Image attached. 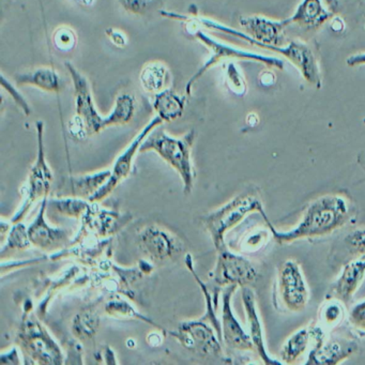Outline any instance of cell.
<instances>
[{"label":"cell","instance_id":"obj_39","mask_svg":"<svg viewBox=\"0 0 365 365\" xmlns=\"http://www.w3.org/2000/svg\"><path fill=\"white\" fill-rule=\"evenodd\" d=\"M74 1L78 3V5L86 6V7L93 6V3H95V0H74Z\"/></svg>","mask_w":365,"mask_h":365},{"label":"cell","instance_id":"obj_40","mask_svg":"<svg viewBox=\"0 0 365 365\" xmlns=\"http://www.w3.org/2000/svg\"><path fill=\"white\" fill-rule=\"evenodd\" d=\"M324 3L328 5V7L330 8V6H332V4L334 3V0H324Z\"/></svg>","mask_w":365,"mask_h":365},{"label":"cell","instance_id":"obj_1","mask_svg":"<svg viewBox=\"0 0 365 365\" xmlns=\"http://www.w3.org/2000/svg\"><path fill=\"white\" fill-rule=\"evenodd\" d=\"M350 217V204L339 194H326L311 202L294 227L286 232L277 230L267 222L273 238L281 243H292L304 239L328 236L343 227Z\"/></svg>","mask_w":365,"mask_h":365},{"label":"cell","instance_id":"obj_27","mask_svg":"<svg viewBox=\"0 0 365 365\" xmlns=\"http://www.w3.org/2000/svg\"><path fill=\"white\" fill-rule=\"evenodd\" d=\"M104 309H106V313L108 314L110 317L117 318V319H138L148 322V324H153V326L155 324L153 320L138 313L129 302L120 298H114L108 301L106 307H104Z\"/></svg>","mask_w":365,"mask_h":365},{"label":"cell","instance_id":"obj_33","mask_svg":"<svg viewBox=\"0 0 365 365\" xmlns=\"http://www.w3.org/2000/svg\"><path fill=\"white\" fill-rule=\"evenodd\" d=\"M349 322L354 328L365 332V299L351 307L349 312Z\"/></svg>","mask_w":365,"mask_h":365},{"label":"cell","instance_id":"obj_8","mask_svg":"<svg viewBox=\"0 0 365 365\" xmlns=\"http://www.w3.org/2000/svg\"><path fill=\"white\" fill-rule=\"evenodd\" d=\"M277 299L284 309L292 313L302 312L309 300V290L298 262L287 259L277 270Z\"/></svg>","mask_w":365,"mask_h":365},{"label":"cell","instance_id":"obj_24","mask_svg":"<svg viewBox=\"0 0 365 365\" xmlns=\"http://www.w3.org/2000/svg\"><path fill=\"white\" fill-rule=\"evenodd\" d=\"M170 74L168 67L161 61H151L143 68L140 80L147 93H155L168 88Z\"/></svg>","mask_w":365,"mask_h":365},{"label":"cell","instance_id":"obj_21","mask_svg":"<svg viewBox=\"0 0 365 365\" xmlns=\"http://www.w3.org/2000/svg\"><path fill=\"white\" fill-rule=\"evenodd\" d=\"M16 83L22 86H34L48 93H59L63 83L58 72L52 68H38L16 76Z\"/></svg>","mask_w":365,"mask_h":365},{"label":"cell","instance_id":"obj_23","mask_svg":"<svg viewBox=\"0 0 365 365\" xmlns=\"http://www.w3.org/2000/svg\"><path fill=\"white\" fill-rule=\"evenodd\" d=\"M312 341H315L314 326L303 327L294 331L282 346L279 352L282 363L292 364L296 362L307 351Z\"/></svg>","mask_w":365,"mask_h":365},{"label":"cell","instance_id":"obj_12","mask_svg":"<svg viewBox=\"0 0 365 365\" xmlns=\"http://www.w3.org/2000/svg\"><path fill=\"white\" fill-rule=\"evenodd\" d=\"M315 341L307 358V365H336L349 358L358 350V344L354 339L345 337L324 339V330L314 326Z\"/></svg>","mask_w":365,"mask_h":365},{"label":"cell","instance_id":"obj_25","mask_svg":"<svg viewBox=\"0 0 365 365\" xmlns=\"http://www.w3.org/2000/svg\"><path fill=\"white\" fill-rule=\"evenodd\" d=\"M91 202L78 197L53 198L48 202V208L63 217L82 219L91 208Z\"/></svg>","mask_w":365,"mask_h":365},{"label":"cell","instance_id":"obj_19","mask_svg":"<svg viewBox=\"0 0 365 365\" xmlns=\"http://www.w3.org/2000/svg\"><path fill=\"white\" fill-rule=\"evenodd\" d=\"M365 279V256L351 260L344 266L341 274L331 286V292L343 302L351 300Z\"/></svg>","mask_w":365,"mask_h":365},{"label":"cell","instance_id":"obj_29","mask_svg":"<svg viewBox=\"0 0 365 365\" xmlns=\"http://www.w3.org/2000/svg\"><path fill=\"white\" fill-rule=\"evenodd\" d=\"M31 245L33 243L29 238V228L22 222H19V223H14L8 232L7 242L1 252H5L6 250L23 251V250H29Z\"/></svg>","mask_w":365,"mask_h":365},{"label":"cell","instance_id":"obj_4","mask_svg":"<svg viewBox=\"0 0 365 365\" xmlns=\"http://www.w3.org/2000/svg\"><path fill=\"white\" fill-rule=\"evenodd\" d=\"M255 212L260 213L266 223L269 222L259 195L253 192H245L239 194L217 210L205 215L202 223L210 235L215 250L219 251L226 247L225 235L240 224L247 215Z\"/></svg>","mask_w":365,"mask_h":365},{"label":"cell","instance_id":"obj_13","mask_svg":"<svg viewBox=\"0 0 365 365\" xmlns=\"http://www.w3.org/2000/svg\"><path fill=\"white\" fill-rule=\"evenodd\" d=\"M138 245L143 254L155 264L172 259L182 250L176 237L155 225L147 226L140 232Z\"/></svg>","mask_w":365,"mask_h":365},{"label":"cell","instance_id":"obj_22","mask_svg":"<svg viewBox=\"0 0 365 365\" xmlns=\"http://www.w3.org/2000/svg\"><path fill=\"white\" fill-rule=\"evenodd\" d=\"M153 110L164 123H172L180 118L185 112V97H180L170 88L155 93L153 102Z\"/></svg>","mask_w":365,"mask_h":365},{"label":"cell","instance_id":"obj_36","mask_svg":"<svg viewBox=\"0 0 365 365\" xmlns=\"http://www.w3.org/2000/svg\"><path fill=\"white\" fill-rule=\"evenodd\" d=\"M106 34L108 39H110L115 46H119V48H125V46H127L128 38L123 31H118V29H106Z\"/></svg>","mask_w":365,"mask_h":365},{"label":"cell","instance_id":"obj_3","mask_svg":"<svg viewBox=\"0 0 365 365\" xmlns=\"http://www.w3.org/2000/svg\"><path fill=\"white\" fill-rule=\"evenodd\" d=\"M194 130L181 138L170 135L165 130L155 128L143 142L140 153L155 151L170 168H174L183 183V193L189 195L194 187L195 170L192 162V148L195 140Z\"/></svg>","mask_w":365,"mask_h":365},{"label":"cell","instance_id":"obj_16","mask_svg":"<svg viewBox=\"0 0 365 365\" xmlns=\"http://www.w3.org/2000/svg\"><path fill=\"white\" fill-rule=\"evenodd\" d=\"M97 205L98 202H91V208L82 217L80 235L101 239L110 238L129 221L130 215L106 210L99 208Z\"/></svg>","mask_w":365,"mask_h":365},{"label":"cell","instance_id":"obj_18","mask_svg":"<svg viewBox=\"0 0 365 365\" xmlns=\"http://www.w3.org/2000/svg\"><path fill=\"white\" fill-rule=\"evenodd\" d=\"M112 170H106L95 174L83 176L68 177L59 185L61 197H78L91 200L110 179Z\"/></svg>","mask_w":365,"mask_h":365},{"label":"cell","instance_id":"obj_17","mask_svg":"<svg viewBox=\"0 0 365 365\" xmlns=\"http://www.w3.org/2000/svg\"><path fill=\"white\" fill-rule=\"evenodd\" d=\"M241 297H242L243 307H245V314H247L249 333L251 335L252 341H253L254 348L264 361V364H282V362L273 359L267 351L264 329H262V320H260L257 304H256L255 294L251 288L243 286Z\"/></svg>","mask_w":365,"mask_h":365},{"label":"cell","instance_id":"obj_14","mask_svg":"<svg viewBox=\"0 0 365 365\" xmlns=\"http://www.w3.org/2000/svg\"><path fill=\"white\" fill-rule=\"evenodd\" d=\"M48 209V197L43 198L41 208L35 221L29 227L31 243L44 252H54L65 250L71 243L72 235L65 228L53 227L46 220Z\"/></svg>","mask_w":365,"mask_h":365},{"label":"cell","instance_id":"obj_34","mask_svg":"<svg viewBox=\"0 0 365 365\" xmlns=\"http://www.w3.org/2000/svg\"><path fill=\"white\" fill-rule=\"evenodd\" d=\"M121 6L130 14H144L150 5V0H119Z\"/></svg>","mask_w":365,"mask_h":365},{"label":"cell","instance_id":"obj_26","mask_svg":"<svg viewBox=\"0 0 365 365\" xmlns=\"http://www.w3.org/2000/svg\"><path fill=\"white\" fill-rule=\"evenodd\" d=\"M100 317L97 311L85 309L74 317L72 333L80 341L91 339L99 328Z\"/></svg>","mask_w":365,"mask_h":365},{"label":"cell","instance_id":"obj_35","mask_svg":"<svg viewBox=\"0 0 365 365\" xmlns=\"http://www.w3.org/2000/svg\"><path fill=\"white\" fill-rule=\"evenodd\" d=\"M1 85H3L4 88L6 89V91H8V93H10V95L12 96V98H14V100H16V103H18V106H20V108H22L23 110H24L25 114L26 115H31V108H29V104H27L26 100L24 99V98L22 97V96L20 95V93H19L18 89L14 88V86H12L10 83L7 82V80H6L5 76H1Z\"/></svg>","mask_w":365,"mask_h":365},{"label":"cell","instance_id":"obj_28","mask_svg":"<svg viewBox=\"0 0 365 365\" xmlns=\"http://www.w3.org/2000/svg\"><path fill=\"white\" fill-rule=\"evenodd\" d=\"M341 302L343 301L335 298L327 300L324 304L320 305L319 327H322L324 331L334 328L341 324L344 316H345V311H344Z\"/></svg>","mask_w":365,"mask_h":365},{"label":"cell","instance_id":"obj_15","mask_svg":"<svg viewBox=\"0 0 365 365\" xmlns=\"http://www.w3.org/2000/svg\"><path fill=\"white\" fill-rule=\"evenodd\" d=\"M237 288V285L226 286L222 294V339L232 349L255 350L251 335L242 328L232 311V294Z\"/></svg>","mask_w":365,"mask_h":365},{"label":"cell","instance_id":"obj_20","mask_svg":"<svg viewBox=\"0 0 365 365\" xmlns=\"http://www.w3.org/2000/svg\"><path fill=\"white\" fill-rule=\"evenodd\" d=\"M332 18L333 12L324 6L322 0H301L294 14L286 20L289 25L313 31L324 26Z\"/></svg>","mask_w":365,"mask_h":365},{"label":"cell","instance_id":"obj_10","mask_svg":"<svg viewBox=\"0 0 365 365\" xmlns=\"http://www.w3.org/2000/svg\"><path fill=\"white\" fill-rule=\"evenodd\" d=\"M164 121L159 116H155L151 119L142 131L133 138L129 146L123 151L120 155L117 158L112 168L110 179L106 181V185L89 200L91 202H100L108 198L119 185L123 182L131 174L132 168H133L134 158L140 153V146L143 142L146 140L147 136L155 129L160 127Z\"/></svg>","mask_w":365,"mask_h":365},{"label":"cell","instance_id":"obj_7","mask_svg":"<svg viewBox=\"0 0 365 365\" xmlns=\"http://www.w3.org/2000/svg\"><path fill=\"white\" fill-rule=\"evenodd\" d=\"M38 135V155L35 163L31 166L26 185L23 189V200L20 209L11 219V223L22 222L31 207L38 200L48 197L52 189L53 173L46 163V151H44L43 132L44 123L37 121L36 123Z\"/></svg>","mask_w":365,"mask_h":365},{"label":"cell","instance_id":"obj_31","mask_svg":"<svg viewBox=\"0 0 365 365\" xmlns=\"http://www.w3.org/2000/svg\"><path fill=\"white\" fill-rule=\"evenodd\" d=\"M53 43L59 52H71L78 43L76 31L69 26L57 27L53 34Z\"/></svg>","mask_w":365,"mask_h":365},{"label":"cell","instance_id":"obj_5","mask_svg":"<svg viewBox=\"0 0 365 365\" xmlns=\"http://www.w3.org/2000/svg\"><path fill=\"white\" fill-rule=\"evenodd\" d=\"M187 26L192 27L193 31H190L196 39L200 40L210 51V57L208 61L202 65V67L192 76L191 80L187 82L185 86V93L187 96L191 95L192 87L196 81L200 80L205 73L211 68L217 66V63L226 61H250L254 63H262L267 67L275 68V69L284 70V63L282 59L277 57L267 56V55L259 54V53L251 52V51L243 50V48H236L230 46L225 42L220 41L215 38L202 31L200 27L187 23Z\"/></svg>","mask_w":365,"mask_h":365},{"label":"cell","instance_id":"obj_11","mask_svg":"<svg viewBox=\"0 0 365 365\" xmlns=\"http://www.w3.org/2000/svg\"><path fill=\"white\" fill-rule=\"evenodd\" d=\"M217 253V264L211 273L212 281L217 287L230 285L243 287L256 281L257 270L245 256L232 253L226 247H222Z\"/></svg>","mask_w":365,"mask_h":365},{"label":"cell","instance_id":"obj_30","mask_svg":"<svg viewBox=\"0 0 365 365\" xmlns=\"http://www.w3.org/2000/svg\"><path fill=\"white\" fill-rule=\"evenodd\" d=\"M225 78L228 89H230L234 95L238 96V97H242V96L247 93V82H245L242 72H241V70L239 69L236 63L230 61V63L226 65Z\"/></svg>","mask_w":365,"mask_h":365},{"label":"cell","instance_id":"obj_37","mask_svg":"<svg viewBox=\"0 0 365 365\" xmlns=\"http://www.w3.org/2000/svg\"><path fill=\"white\" fill-rule=\"evenodd\" d=\"M20 356H19L18 348H12L7 352H3L0 356V364H21Z\"/></svg>","mask_w":365,"mask_h":365},{"label":"cell","instance_id":"obj_38","mask_svg":"<svg viewBox=\"0 0 365 365\" xmlns=\"http://www.w3.org/2000/svg\"><path fill=\"white\" fill-rule=\"evenodd\" d=\"M349 67H360L365 66V53H359V54L352 55L346 61Z\"/></svg>","mask_w":365,"mask_h":365},{"label":"cell","instance_id":"obj_32","mask_svg":"<svg viewBox=\"0 0 365 365\" xmlns=\"http://www.w3.org/2000/svg\"><path fill=\"white\" fill-rule=\"evenodd\" d=\"M345 243L352 254L365 256V227L358 228L349 232L346 236Z\"/></svg>","mask_w":365,"mask_h":365},{"label":"cell","instance_id":"obj_9","mask_svg":"<svg viewBox=\"0 0 365 365\" xmlns=\"http://www.w3.org/2000/svg\"><path fill=\"white\" fill-rule=\"evenodd\" d=\"M170 335L183 347L198 356H222V341L215 327L204 318L181 322L177 330L170 332Z\"/></svg>","mask_w":365,"mask_h":365},{"label":"cell","instance_id":"obj_6","mask_svg":"<svg viewBox=\"0 0 365 365\" xmlns=\"http://www.w3.org/2000/svg\"><path fill=\"white\" fill-rule=\"evenodd\" d=\"M16 344L25 356L36 364L59 365L63 363L61 346L36 316L26 311L16 333Z\"/></svg>","mask_w":365,"mask_h":365},{"label":"cell","instance_id":"obj_2","mask_svg":"<svg viewBox=\"0 0 365 365\" xmlns=\"http://www.w3.org/2000/svg\"><path fill=\"white\" fill-rule=\"evenodd\" d=\"M65 66L73 83L76 116L82 121L86 135L100 133L106 128L127 125L132 120L135 113L133 96L129 93L119 95L112 112L108 116H103L96 108L91 84L86 76H83L72 63H66Z\"/></svg>","mask_w":365,"mask_h":365}]
</instances>
